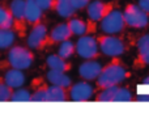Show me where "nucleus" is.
I'll use <instances>...</instances> for the list:
<instances>
[{
  "mask_svg": "<svg viewBox=\"0 0 149 114\" xmlns=\"http://www.w3.org/2000/svg\"><path fill=\"white\" fill-rule=\"evenodd\" d=\"M149 66V34H143L136 41V58L134 60L135 68H144Z\"/></svg>",
  "mask_w": 149,
  "mask_h": 114,
  "instance_id": "11",
  "label": "nucleus"
},
{
  "mask_svg": "<svg viewBox=\"0 0 149 114\" xmlns=\"http://www.w3.org/2000/svg\"><path fill=\"white\" fill-rule=\"evenodd\" d=\"M70 100L68 88L60 85H50L47 87V101L50 102H65Z\"/></svg>",
  "mask_w": 149,
  "mask_h": 114,
  "instance_id": "19",
  "label": "nucleus"
},
{
  "mask_svg": "<svg viewBox=\"0 0 149 114\" xmlns=\"http://www.w3.org/2000/svg\"><path fill=\"white\" fill-rule=\"evenodd\" d=\"M47 37H49V29L45 22H39L37 25H33L31 30L29 31L26 45L30 50H43L47 47Z\"/></svg>",
  "mask_w": 149,
  "mask_h": 114,
  "instance_id": "7",
  "label": "nucleus"
},
{
  "mask_svg": "<svg viewBox=\"0 0 149 114\" xmlns=\"http://www.w3.org/2000/svg\"><path fill=\"white\" fill-rule=\"evenodd\" d=\"M9 12L13 18V28L20 34H25L26 20H25V0H12L9 4Z\"/></svg>",
  "mask_w": 149,
  "mask_h": 114,
  "instance_id": "10",
  "label": "nucleus"
},
{
  "mask_svg": "<svg viewBox=\"0 0 149 114\" xmlns=\"http://www.w3.org/2000/svg\"><path fill=\"white\" fill-rule=\"evenodd\" d=\"M128 101H134V94L131 93V91L128 88L119 85L115 92L113 102H128Z\"/></svg>",
  "mask_w": 149,
  "mask_h": 114,
  "instance_id": "25",
  "label": "nucleus"
},
{
  "mask_svg": "<svg viewBox=\"0 0 149 114\" xmlns=\"http://www.w3.org/2000/svg\"><path fill=\"white\" fill-rule=\"evenodd\" d=\"M134 101H136V102H149V94H137V96H134Z\"/></svg>",
  "mask_w": 149,
  "mask_h": 114,
  "instance_id": "31",
  "label": "nucleus"
},
{
  "mask_svg": "<svg viewBox=\"0 0 149 114\" xmlns=\"http://www.w3.org/2000/svg\"><path fill=\"white\" fill-rule=\"evenodd\" d=\"M30 97H31V93L29 92V89H25V88H16V91L12 92V96H10V100L9 101H13V102H29L30 101Z\"/></svg>",
  "mask_w": 149,
  "mask_h": 114,
  "instance_id": "24",
  "label": "nucleus"
},
{
  "mask_svg": "<svg viewBox=\"0 0 149 114\" xmlns=\"http://www.w3.org/2000/svg\"><path fill=\"white\" fill-rule=\"evenodd\" d=\"M16 41V31L13 29L0 28V50L9 49Z\"/></svg>",
  "mask_w": 149,
  "mask_h": 114,
  "instance_id": "21",
  "label": "nucleus"
},
{
  "mask_svg": "<svg viewBox=\"0 0 149 114\" xmlns=\"http://www.w3.org/2000/svg\"><path fill=\"white\" fill-rule=\"evenodd\" d=\"M101 54L109 58H120L127 51V43L118 34H100L97 37Z\"/></svg>",
  "mask_w": 149,
  "mask_h": 114,
  "instance_id": "2",
  "label": "nucleus"
},
{
  "mask_svg": "<svg viewBox=\"0 0 149 114\" xmlns=\"http://www.w3.org/2000/svg\"><path fill=\"white\" fill-rule=\"evenodd\" d=\"M143 84H144V85H149V75L143 80Z\"/></svg>",
  "mask_w": 149,
  "mask_h": 114,
  "instance_id": "33",
  "label": "nucleus"
},
{
  "mask_svg": "<svg viewBox=\"0 0 149 114\" xmlns=\"http://www.w3.org/2000/svg\"><path fill=\"white\" fill-rule=\"evenodd\" d=\"M119 85H113V87H106V88L98 89V93L95 96V101L98 102H113L115 92Z\"/></svg>",
  "mask_w": 149,
  "mask_h": 114,
  "instance_id": "23",
  "label": "nucleus"
},
{
  "mask_svg": "<svg viewBox=\"0 0 149 114\" xmlns=\"http://www.w3.org/2000/svg\"><path fill=\"white\" fill-rule=\"evenodd\" d=\"M30 101H33V102H45V101H47V85L42 84V85L37 87L36 91L31 93Z\"/></svg>",
  "mask_w": 149,
  "mask_h": 114,
  "instance_id": "27",
  "label": "nucleus"
},
{
  "mask_svg": "<svg viewBox=\"0 0 149 114\" xmlns=\"http://www.w3.org/2000/svg\"><path fill=\"white\" fill-rule=\"evenodd\" d=\"M0 28L13 29V18L9 9L0 5Z\"/></svg>",
  "mask_w": 149,
  "mask_h": 114,
  "instance_id": "26",
  "label": "nucleus"
},
{
  "mask_svg": "<svg viewBox=\"0 0 149 114\" xmlns=\"http://www.w3.org/2000/svg\"><path fill=\"white\" fill-rule=\"evenodd\" d=\"M92 1V0H71V3H72V7L74 8V10H81V9H85L86 8V5L89 4V3Z\"/></svg>",
  "mask_w": 149,
  "mask_h": 114,
  "instance_id": "30",
  "label": "nucleus"
},
{
  "mask_svg": "<svg viewBox=\"0 0 149 114\" xmlns=\"http://www.w3.org/2000/svg\"><path fill=\"white\" fill-rule=\"evenodd\" d=\"M46 66L49 70L60 71V72H70L72 70V64L67 59L60 58L58 54H51L46 58Z\"/></svg>",
  "mask_w": 149,
  "mask_h": 114,
  "instance_id": "18",
  "label": "nucleus"
},
{
  "mask_svg": "<svg viewBox=\"0 0 149 114\" xmlns=\"http://www.w3.org/2000/svg\"><path fill=\"white\" fill-rule=\"evenodd\" d=\"M72 33H71V29L68 26L67 22H62L55 25L51 30L49 31V37H47V46H51V45H58L63 41H67V39L72 38Z\"/></svg>",
  "mask_w": 149,
  "mask_h": 114,
  "instance_id": "14",
  "label": "nucleus"
},
{
  "mask_svg": "<svg viewBox=\"0 0 149 114\" xmlns=\"http://www.w3.org/2000/svg\"><path fill=\"white\" fill-rule=\"evenodd\" d=\"M12 92H13V89L10 87H8L4 81L0 80V102L9 101L10 96H12Z\"/></svg>",
  "mask_w": 149,
  "mask_h": 114,
  "instance_id": "28",
  "label": "nucleus"
},
{
  "mask_svg": "<svg viewBox=\"0 0 149 114\" xmlns=\"http://www.w3.org/2000/svg\"><path fill=\"white\" fill-rule=\"evenodd\" d=\"M54 10L62 18H67V20H68V18H71V17H73L74 13H76L74 8L72 7L71 0H56Z\"/></svg>",
  "mask_w": 149,
  "mask_h": 114,
  "instance_id": "20",
  "label": "nucleus"
},
{
  "mask_svg": "<svg viewBox=\"0 0 149 114\" xmlns=\"http://www.w3.org/2000/svg\"><path fill=\"white\" fill-rule=\"evenodd\" d=\"M43 13L36 0H25V20L28 25L33 26L43 22Z\"/></svg>",
  "mask_w": 149,
  "mask_h": 114,
  "instance_id": "15",
  "label": "nucleus"
},
{
  "mask_svg": "<svg viewBox=\"0 0 149 114\" xmlns=\"http://www.w3.org/2000/svg\"><path fill=\"white\" fill-rule=\"evenodd\" d=\"M3 81L7 84L8 87H10L12 89L20 88L25 83V75H24L22 70H16V68H10L4 73Z\"/></svg>",
  "mask_w": 149,
  "mask_h": 114,
  "instance_id": "16",
  "label": "nucleus"
},
{
  "mask_svg": "<svg viewBox=\"0 0 149 114\" xmlns=\"http://www.w3.org/2000/svg\"><path fill=\"white\" fill-rule=\"evenodd\" d=\"M67 24L71 29L72 36L81 37V36H86V34H92L95 31V24L92 22L90 20L85 21V20H82V18L74 17L73 16V17L68 18Z\"/></svg>",
  "mask_w": 149,
  "mask_h": 114,
  "instance_id": "13",
  "label": "nucleus"
},
{
  "mask_svg": "<svg viewBox=\"0 0 149 114\" xmlns=\"http://www.w3.org/2000/svg\"><path fill=\"white\" fill-rule=\"evenodd\" d=\"M115 8V1H102V0H93L86 5L88 20L98 24L109 12Z\"/></svg>",
  "mask_w": 149,
  "mask_h": 114,
  "instance_id": "9",
  "label": "nucleus"
},
{
  "mask_svg": "<svg viewBox=\"0 0 149 114\" xmlns=\"http://www.w3.org/2000/svg\"><path fill=\"white\" fill-rule=\"evenodd\" d=\"M130 76V71L120 60V58H113L109 63L102 66L98 78L95 79V88L102 89L106 87L120 85L123 81H126Z\"/></svg>",
  "mask_w": 149,
  "mask_h": 114,
  "instance_id": "1",
  "label": "nucleus"
},
{
  "mask_svg": "<svg viewBox=\"0 0 149 114\" xmlns=\"http://www.w3.org/2000/svg\"><path fill=\"white\" fill-rule=\"evenodd\" d=\"M74 47H76V54L84 60L98 59L101 55L97 37H94L93 34L81 36L74 43Z\"/></svg>",
  "mask_w": 149,
  "mask_h": 114,
  "instance_id": "6",
  "label": "nucleus"
},
{
  "mask_svg": "<svg viewBox=\"0 0 149 114\" xmlns=\"http://www.w3.org/2000/svg\"><path fill=\"white\" fill-rule=\"evenodd\" d=\"M95 87L90 84V81H79V83H72L71 87L68 88V93H70V100L74 102H84L89 101L93 99L95 94Z\"/></svg>",
  "mask_w": 149,
  "mask_h": 114,
  "instance_id": "8",
  "label": "nucleus"
},
{
  "mask_svg": "<svg viewBox=\"0 0 149 114\" xmlns=\"http://www.w3.org/2000/svg\"><path fill=\"white\" fill-rule=\"evenodd\" d=\"M137 5H139L140 8H143L145 12L149 13V0H139V1H137Z\"/></svg>",
  "mask_w": 149,
  "mask_h": 114,
  "instance_id": "32",
  "label": "nucleus"
},
{
  "mask_svg": "<svg viewBox=\"0 0 149 114\" xmlns=\"http://www.w3.org/2000/svg\"><path fill=\"white\" fill-rule=\"evenodd\" d=\"M76 54V47H74V42H72L71 39L63 41L59 43V49H58V55L63 59H70L73 55Z\"/></svg>",
  "mask_w": 149,
  "mask_h": 114,
  "instance_id": "22",
  "label": "nucleus"
},
{
  "mask_svg": "<svg viewBox=\"0 0 149 114\" xmlns=\"http://www.w3.org/2000/svg\"><path fill=\"white\" fill-rule=\"evenodd\" d=\"M46 80L52 85H60L64 88H70L71 84L73 83L71 76H68V72H60V71L49 70L46 73Z\"/></svg>",
  "mask_w": 149,
  "mask_h": 114,
  "instance_id": "17",
  "label": "nucleus"
},
{
  "mask_svg": "<svg viewBox=\"0 0 149 114\" xmlns=\"http://www.w3.org/2000/svg\"><path fill=\"white\" fill-rule=\"evenodd\" d=\"M127 28L145 29L149 25V13L135 3H128L122 10Z\"/></svg>",
  "mask_w": 149,
  "mask_h": 114,
  "instance_id": "3",
  "label": "nucleus"
},
{
  "mask_svg": "<svg viewBox=\"0 0 149 114\" xmlns=\"http://www.w3.org/2000/svg\"><path fill=\"white\" fill-rule=\"evenodd\" d=\"M100 28L105 34H122L127 29L122 10L114 8L100 21Z\"/></svg>",
  "mask_w": 149,
  "mask_h": 114,
  "instance_id": "5",
  "label": "nucleus"
},
{
  "mask_svg": "<svg viewBox=\"0 0 149 114\" xmlns=\"http://www.w3.org/2000/svg\"><path fill=\"white\" fill-rule=\"evenodd\" d=\"M101 70L102 64L97 59L84 60L79 66V76L85 81H94L100 75Z\"/></svg>",
  "mask_w": 149,
  "mask_h": 114,
  "instance_id": "12",
  "label": "nucleus"
},
{
  "mask_svg": "<svg viewBox=\"0 0 149 114\" xmlns=\"http://www.w3.org/2000/svg\"><path fill=\"white\" fill-rule=\"evenodd\" d=\"M34 62V54L29 47L12 46L7 57V64L16 70H26Z\"/></svg>",
  "mask_w": 149,
  "mask_h": 114,
  "instance_id": "4",
  "label": "nucleus"
},
{
  "mask_svg": "<svg viewBox=\"0 0 149 114\" xmlns=\"http://www.w3.org/2000/svg\"><path fill=\"white\" fill-rule=\"evenodd\" d=\"M38 7L41 8L43 12H50V10L55 9V3L56 0H36Z\"/></svg>",
  "mask_w": 149,
  "mask_h": 114,
  "instance_id": "29",
  "label": "nucleus"
}]
</instances>
